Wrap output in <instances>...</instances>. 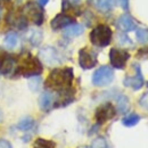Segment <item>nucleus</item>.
I'll return each mask as SVG.
<instances>
[{"mask_svg": "<svg viewBox=\"0 0 148 148\" xmlns=\"http://www.w3.org/2000/svg\"><path fill=\"white\" fill-rule=\"evenodd\" d=\"M73 82V70L71 67L55 69L48 75L46 87L56 91H67Z\"/></svg>", "mask_w": 148, "mask_h": 148, "instance_id": "1", "label": "nucleus"}, {"mask_svg": "<svg viewBox=\"0 0 148 148\" xmlns=\"http://www.w3.org/2000/svg\"><path fill=\"white\" fill-rule=\"evenodd\" d=\"M16 71L23 76L32 77V76H37L42 72V65L40 60L34 56H32L31 54H26L19 60Z\"/></svg>", "mask_w": 148, "mask_h": 148, "instance_id": "2", "label": "nucleus"}, {"mask_svg": "<svg viewBox=\"0 0 148 148\" xmlns=\"http://www.w3.org/2000/svg\"><path fill=\"white\" fill-rule=\"evenodd\" d=\"M112 30L107 25H98L90 33V40L97 47H106L112 40Z\"/></svg>", "mask_w": 148, "mask_h": 148, "instance_id": "3", "label": "nucleus"}, {"mask_svg": "<svg viewBox=\"0 0 148 148\" xmlns=\"http://www.w3.org/2000/svg\"><path fill=\"white\" fill-rule=\"evenodd\" d=\"M114 80V71L108 66L99 67L92 75V83L96 87H106Z\"/></svg>", "mask_w": 148, "mask_h": 148, "instance_id": "4", "label": "nucleus"}, {"mask_svg": "<svg viewBox=\"0 0 148 148\" xmlns=\"http://www.w3.org/2000/svg\"><path fill=\"white\" fill-rule=\"evenodd\" d=\"M23 15L26 18L31 19L37 25H41L43 22L42 8H41V6L37 5L36 2H27L23 8Z\"/></svg>", "mask_w": 148, "mask_h": 148, "instance_id": "5", "label": "nucleus"}, {"mask_svg": "<svg viewBox=\"0 0 148 148\" xmlns=\"http://www.w3.org/2000/svg\"><path fill=\"white\" fill-rule=\"evenodd\" d=\"M39 56H40V59L49 65V66H55V65H58L62 63V59H60V56H59V53L56 50L54 47H45L40 50L39 53Z\"/></svg>", "mask_w": 148, "mask_h": 148, "instance_id": "6", "label": "nucleus"}, {"mask_svg": "<svg viewBox=\"0 0 148 148\" xmlns=\"http://www.w3.org/2000/svg\"><path fill=\"white\" fill-rule=\"evenodd\" d=\"M116 114V110L115 107L112 105L111 103H106V104H103L100 105L95 113V117H96V121L97 123L99 124H103L105 122H107L108 120L113 119Z\"/></svg>", "mask_w": 148, "mask_h": 148, "instance_id": "7", "label": "nucleus"}, {"mask_svg": "<svg viewBox=\"0 0 148 148\" xmlns=\"http://www.w3.org/2000/svg\"><path fill=\"white\" fill-rule=\"evenodd\" d=\"M130 58L129 53L127 50H122V49H116L113 48L110 51V59H111V64L115 69H124L128 59Z\"/></svg>", "mask_w": 148, "mask_h": 148, "instance_id": "8", "label": "nucleus"}, {"mask_svg": "<svg viewBox=\"0 0 148 148\" xmlns=\"http://www.w3.org/2000/svg\"><path fill=\"white\" fill-rule=\"evenodd\" d=\"M79 64L84 70L92 69L93 66L97 64V55H96V53L90 50V49H88V48L81 49L80 53H79Z\"/></svg>", "mask_w": 148, "mask_h": 148, "instance_id": "9", "label": "nucleus"}, {"mask_svg": "<svg viewBox=\"0 0 148 148\" xmlns=\"http://www.w3.org/2000/svg\"><path fill=\"white\" fill-rule=\"evenodd\" d=\"M16 69V62L14 57L8 54L0 55V73L5 75L12 74Z\"/></svg>", "mask_w": 148, "mask_h": 148, "instance_id": "10", "label": "nucleus"}, {"mask_svg": "<svg viewBox=\"0 0 148 148\" xmlns=\"http://www.w3.org/2000/svg\"><path fill=\"white\" fill-rule=\"evenodd\" d=\"M134 66H136V75L134 76H127L124 79L123 83L125 87H130L134 90H138L144 86V77H143V74L140 72L139 65H134Z\"/></svg>", "mask_w": 148, "mask_h": 148, "instance_id": "11", "label": "nucleus"}, {"mask_svg": "<svg viewBox=\"0 0 148 148\" xmlns=\"http://www.w3.org/2000/svg\"><path fill=\"white\" fill-rule=\"evenodd\" d=\"M74 22V19L65 14H59L57 15L55 18L51 21V27L54 30H59V29H64L70 25H72V23Z\"/></svg>", "mask_w": 148, "mask_h": 148, "instance_id": "12", "label": "nucleus"}, {"mask_svg": "<svg viewBox=\"0 0 148 148\" xmlns=\"http://www.w3.org/2000/svg\"><path fill=\"white\" fill-rule=\"evenodd\" d=\"M119 27L124 32H130L136 29V24L128 14H124L119 18Z\"/></svg>", "mask_w": 148, "mask_h": 148, "instance_id": "13", "label": "nucleus"}, {"mask_svg": "<svg viewBox=\"0 0 148 148\" xmlns=\"http://www.w3.org/2000/svg\"><path fill=\"white\" fill-rule=\"evenodd\" d=\"M40 108L43 111H49L54 106V96L50 92H43L39 99Z\"/></svg>", "mask_w": 148, "mask_h": 148, "instance_id": "14", "label": "nucleus"}, {"mask_svg": "<svg viewBox=\"0 0 148 148\" xmlns=\"http://www.w3.org/2000/svg\"><path fill=\"white\" fill-rule=\"evenodd\" d=\"M8 22L15 26V27H18V29H24L26 26V17L21 14V15H17L16 13L12 14L9 17H8Z\"/></svg>", "mask_w": 148, "mask_h": 148, "instance_id": "15", "label": "nucleus"}, {"mask_svg": "<svg viewBox=\"0 0 148 148\" xmlns=\"http://www.w3.org/2000/svg\"><path fill=\"white\" fill-rule=\"evenodd\" d=\"M84 31V27L80 24H72L67 27H65V31H64V34L65 37L69 38H74V37H79L83 33Z\"/></svg>", "mask_w": 148, "mask_h": 148, "instance_id": "16", "label": "nucleus"}, {"mask_svg": "<svg viewBox=\"0 0 148 148\" xmlns=\"http://www.w3.org/2000/svg\"><path fill=\"white\" fill-rule=\"evenodd\" d=\"M18 45V36L15 32H9L3 39V46L7 49H14Z\"/></svg>", "mask_w": 148, "mask_h": 148, "instance_id": "17", "label": "nucleus"}, {"mask_svg": "<svg viewBox=\"0 0 148 148\" xmlns=\"http://www.w3.org/2000/svg\"><path fill=\"white\" fill-rule=\"evenodd\" d=\"M27 39L29 41L31 42V45L33 46H39L40 42L42 41V32L39 31V30H31L27 34Z\"/></svg>", "mask_w": 148, "mask_h": 148, "instance_id": "18", "label": "nucleus"}, {"mask_svg": "<svg viewBox=\"0 0 148 148\" xmlns=\"http://www.w3.org/2000/svg\"><path fill=\"white\" fill-rule=\"evenodd\" d=\"M130 108V101L128 99V97L121 95L117 98V110L121 113H127Z\"/></svg>", "mask_w": 148, "mask_h": 148, "instance_id": "19", "label": "nucleus"}, {"mask_svg": "<svg viewBox=\"0 0 148 148\" xmlns=\"http://www.w3.org/2000/svg\"><path fill=\"white\" fill-rule=\"evenodd\" d=\"M32 148H56V144L51 140H47L43 138H39L33 143Z\"/></svg>", "mask_w": 148, "mask_h": 148, "instance_id": "20", "label": "nucleus"}, {"mask_svg": "<svg viewBox=\"0 0 148 148\" xmlns=\"http://www.w3.org/2000/svg\"><path fill=\"white\" fill-rule=\"evenodd\" d=\"M115 5V0H98L97 8L101 12H110Z\"/></svg>", "mask_w": 148, "mask_h": 148, "instance_id": "21", "label": "nucleus"}, {"mask_svg": "<svg viewBox=\"0 0 148 148\" xmlns=\"http://www.w3.org/2000/svg\"><path fill=\"white\" fill-rule=\"evenodd\" d=\"M139 121H140V116L139 115H137V114H130V115L125 116L122 120V123H123L124 127L130 128V127H134Z\"/></svg>", "mask_w": 148, "mask_h": 148, "instance_id": "22", "label": "nucleus"}, {"mask_svg": "<svg viewBox=\"0 0 148 148\" xmlns=\"http://www.w3.org/2000/svg\"><path fill=\"white\" fill-rule=\"evenodd\" d=\"M34 124V121L31 117H24L23 120H21L17 124V129L23 130V131H27V130L32 129Z\"/></svg>", "mask_w": 148, "mask_h": 148, "instance_id": "23", "label": "nucleus"}, {"mask_svg": "<svg viewBox=\"0 0 148 148\" xmlns=\"http://www.w3.org/2000/svg\"><path fill=\"white\" fill-rule=\"evenodd\" d=\"M87 148H108V145H107V141L104 138L99 137V138H96L91 143V145Z\"/></svg>", "mask_w": 148, "mask_h": 148, "instance_id": "24", "label": "nucleus"}, {"mask_svg": "<svg viewBox=\"0 0 148 148\" xmlns=\"http://www.w3.org/2000/svg\"><path fill=\"white\" fill-rule=\"evenodd\" d=\"M137 39L140 43H148V31L144 30V29H139L136 32Z\"/></svg>", "mask_w": 148, "mask_h": 148, "instance_id": "25", "label": "nucleus"}, {"mask_svg": "<svg viewBox=\"0 0 148 148\" xmlns=\"http://www.w3.org/2000/svg\"><path fill=\"white\" fill-rule=\"evenodd\" d=\"M30 88H31V90H33V91H37L38 89H39V86H40V77L39 76H32V79L30 80Z\"/></svg>", "mask_w": 148, "mask_h": 148, "instance_id": "26", "label": "nucleus"}, {"mask_svg": "<svg viewBox=\"0 0 148 148\" xmlns=\"http://www.w3.org/2000/svg\"><path fill=\"white\" fill-rule=\"evenodd\" d=\"M139 105L144 108V110H147L148 111V92H146L139 100Z\"/></svg>", "mask_w": 148, "mask_h": 148, "instance_id": "27", "label": "nucleus"}, {"mask_svg": "<svg viewBox=\"0 0 148 148\" xmlns=\"http://www.w3.org/2000/svg\"><path fill=\"white\" fill-rule=\"evenodd\" d=\"M120 43L121 45H131L132 42H131V40L125 34H121L120 36Z\"/></svg>", "mask_w": 148, "mask_h": 148, "instance_id": "28", "label": "nucleus"}, {"mask_svg": "<svg viewBox=\"0 0 148 148\" xmlns=\"http://www.w3.org/2000/svg\"><path fill=\"white\" fill-rule=\"evenodd\" d=\"M0 148H13L10 143L5 139H0Z\"/></svg>", "mask_w": 148, "mask_h": 148, "instance_id": "29", "label": "nucleus"}, {"mask_svg": "<svg viewBox=\"0 0 148 148\" xmlns=\"http://www.w3.org/2000/svg\"><path fill=\"white\" fill-rule=\"evenodd\" d=\"M119 2H120L121 7L124 10H128V8H129V0H119Z\"/></svg>", "mask_w": 148, "mask_h": 148, "instance_id": "30", "label": "nucleus"}, {"mask_svg": "<svg viewBox=\"0 0 148 148\" xmlns=\"http://www.w3.org/2000/svg\"><path fill=\"white\" fill-rule=\"evenodd\" d=\"M48 1L49 0H39V3H40V6H45L46 3H48Z\"/></svg>", "mask_w": 148, "mask_h": 148, "instance_id": "31", "label": "nucleus"}, {"mask_svg": "<svg viewBox=\"0 0 148 148\" xmlns=\"http://www.w3.org/2000/svg\"><path fill=\"white\" fill-rule=\"evenodd\" d=\"M1 119H2V113H1V111H0V121H1Z\"/></svg>", "mask_w": 148, "mask_h": 148, "instance_id": "32", "label": "nucleus"}, {"mask_svg": "<svg viewBox=\"0 0 148 148\" xmlns=\"http://www.w3.org/2000/svg\"><path fill=\"white\" fill-rule=\"evenodd\" d=\"M147 87H148V83H147Z\"/></svg>", "mask_w": 148, "mask_h": 148, "instance_id": "33", "label": "nucleus"}]
</instances>
